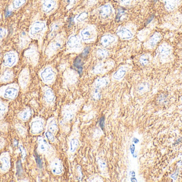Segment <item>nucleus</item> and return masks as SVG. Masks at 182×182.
<instances>
[{"instance_id": "1", "label": "nucleus", "mask_w": 182, "mask_h": 182, "mask_svg": "<svg viewBox=\"0 0 182 182\" xmlns=\"http://www.w3.org/2000/svg\"><path fill=\"white\" fill-rule=\"evenodd\" d=\"M47 31V25L45 21L37 20L34 21L30 26L28 35L30 38L41 42Z\"/></svg>"}, {"instance_id": "2", "label": "nucleus", "mask_w": 182, "mask_h": 182, "mask_svg": "<svg viewBox=\"0 0 182 182\" xmlns=\"http://www.w3.org/2000/svg\"><path fill=\"white\" fill-rule=\"evenodd\" d=\"M20 86L16 83H10L0 87V97L9 101L17 98L20 91Z\"/></svg>"}, {"instance_id": "3", "label": "nucleus", "mask_w": 182, "mask_h": 182, "mask_svg": "<svg viewBox=\"0 0 182 182\" xmlns=\"http://www.w3.org/2000/svg\"><path fill=\"white\" fill-rule=\"evenodd\" d=\"M65 43V38L62 34L57 35L48 44L45 50V54L49 57L53 56L60 50Z\"/></svg>"}, {"instance_id": "4", "label": "nucleus", "mask_w": 182, "mask_h": 182, "mask_svg": "<svg viewBox=\"0 0 182 182\" xmlns=\"http://www.w3.org/2000/svg\"><path fill=\"white\" fill-rule=\"evenodd\" d=\"M24 58L28 64L33 66L37 65L40 59V54L37 47L34 44L30 45L24 52Z\"/></svg>"}, {"instance_id": "5", "label": "nucleus", "mask_w": 182, "mask_h": 182, "mask_svg": "<svg viewBox=\"0 0 182 182\" xmlns=\"http://www.w3.org/2000/svg\"><path fill=\"white\" fill-rule=\"evenodd\" d=\"M39 76L43 82L47 85H50L55 82L56 74L52 67L46 66L40 71Z\"/></svg>"}, {"instance_id": "6", "label": "nucleus", "mask_w": 182, "mask_h": 182, "mask_svg": "<svg viewBox=\"0 0 182 182\" xmlns=\"http://www.w3.org/2000/svg\"><path fill=\"white\" fill-rule=\"evenodd\" d=\"M18 60V53L14 50L9 51L4 54L2 65L4 68L11 69L17 65Z\"/></svg>"}, {"instance_id": "7", "label": "nucleus", "mask_w": 182, "mask_h": 182, "mask_svg": "<svg viewBox=\"0 0 182 182\" xmlns=\"http://www.w3.org/2000/svg\"><path fill=\"white\" fill-rule=\"evenodd\" d=\"M96 28L93 25H88L84 28L80 32L82 40L85 43L94 42L96 38Z\"/></svg>"}, {"instance_id": "8", "label": "nucleus", "mask_w": 182, "mask_h": 182, "mask_svg": "<svg viewBox=\"0 0 182 182\" xmlns=\"http://www.w3.org/2000/svg\"><path fill=\"white\" fill-rule=\"evenodd\" d=\"M30 132L33 135L41 134L44 130L45 121L42 117H34L30 123Z\"/></svg>"}, {"instance_id": "9", "label": "nucleus", "mask_w": 182, "mask_h": 182, "mask_svg": "<svg viewBox=\"0 0 182 182\" xmlns=\"http://www.w3.org/2000/svg\"><path fill=\"white\" fill-rule=\"evenodd\" d=\"M67 50L70 52H80L83 49L81 40L78 36L73 35L69 37L67 43Z\"/></svg>"}, {"instance_id": "10", "label": "nucleus", "mask_w": 182, "mask_h": 182, "mask_svg": "<svg viewBox=\"0 0 182 182\" xmlns=\"http://www.w3.org/2000/svg\"><path fill=\"white\" fill-rule=\"evenodd\" d=\"M37 151L40 154L48 157L52 155L53 150L45 138L39 137L37 139Z\"/></svg>"}, {"instance_id": "11", "label": "nucleus", "mask_w": 182, "mask_h": 182, "mask_svg": "<svg viewBox=\"0 0 182 182\" xmlns=\"http://www.w3.org/2000/svg\"><path fill=\"white\" fill-rule=\"evenodd\" d=\"M30 71L27 67L21 70L18 76V84L22 91L27 90L30 82Z\"/></svg>"}, {"instance_id": "12", "label": "nucleus", "mask_w": 182, "mask_h": 182, "mask_svg": "<svg viewBox=\"0 0 182 182\" xmlns=\"http://www.w3.org/2000/svg\"><path fill=\"white\" fill-rule=\"evenodd\" d=\"M11 168V157L8 152H2L0 154V174H5Z\"/></svg>"}, {"instance_id": "13", "label": "nucleus", "mask_w": 182, "mask_h": 182, "mask_svg": "<svg viewBox=\"0 0 182 182\" xmlns=\"http://www.w3.org/2000/svg\"><path fill=\"white\" fill-rule=\"evenodd\" d=\"M109 79L107 77L98 78L94 82L93 84V96L95 99L100 98V90L109 84Z\"/></svg>"}, {"instance_id": "14", "label": "nucleus", "mask_w": 182, "mask_h": 182, "mask_svg": "<svg viewBox=\"0 0 182 182\" xmlns=\"http://www.w3.org/2000/svg\"><path fill=\"white\" fill-rule=\"evenodd\" d=\"M77 106L75 104L69 105L64 107L62 114L65 121L69 122L73 119L77 112Z\"/></svg>"}, {"instance_id": "15", "label": "nucleus", "mask_w": 182, "mask_h": 182, "mask_svg": "<svg viewBox=\"0 0 182 182\" xmlns=\"http://www.w3.org/2000/svg\"><path fill=\"white\" fill-rule=\"evenodd\" d=\"M58 6L57 0H42L41 9L43 13L46 15H50L53 13Z\"/></svg>"}, {"instance_id": "16", "label": "nucleus", "mask_w": 182, "mask_h": 182, "mask_svg": "<svg viewBox=\"0 0 182 182\" xmlns=\"http://www.w3.org/2000/svg\"><path fill=\"white\" fill-rule=\"evenodd\" d=\"M114 66L113 61H109L99 63L94 67L93 70L95 74H104L110 71Z\"/></svg>"}, {"instance_id": "17", "label": "nucleus", "mask_w": 182, "mask_h": 182, "mask_svg": "<svg viewBox=\"0 0 182 182\" xmlns=\"http://www.w3.org/2000/svg\"><path fill=\"white\" fill-rule=\"evenodd\" d=\"M97 13L101 18L103 19H108L113 14V8L111 6V4H105L98 9Z\"/></svg>"}, {"instance_id": "18", "label": "nucleus", "mask_w": 182, "mask_h": 182, "mask_svg": "<svg viewBox=\"0 0 182 182\" xmlns=\"http://www.w3.org/2000/svg\"><path fill=\"white\" fill-rule=\"evenodd\" d=\"M55 95L52 89L48 87L43 88V99L45 104L51 106L55 102Z\"/></svg>"}, {"instance_id": "19", "label": "nucleus", "mask_w": 182, "mask_h": 182, "mask_svg": "<svg viewBox=\"0 0 182 182\" xmlns=\"http://www.w3.org/2000/svg\"><path fill=\"white\" fill-rule=\"evenodd\" d=\"M14 79L13 71L11 69L4 68L2 73L0 76L1 84H10Z\"/></svg>"}, {"instance_id": "20", "label": "nucleus", "mask_w": 182, "mask_h": 182, "mask_svg": "<svg viewBox=\"0 0 182 182\" xmlns=\"http://www.w3.org/2000/svg\"><path fill=\"white\" fill-rule=\"evenodd\" d=\"M117 34L122 40H130L134 35L132 29L127 26L120 27L117 31Z\"/></svg>"}, {"instance_id": "21", "label": "nucleus", "mask_w": 182, "mask_h": 182, "mask_svg": "<svg viewBox=\"0 0 182 182\" xmlns=\"http://www.w3.org/2000/svg\"><path fill=\"white\" fill-rule=\"evenodd\" d=\"M50 169L55 175H60L63 172L62 162L58 159H53L50 162Z\"/></svg>"}, {"instance_id": "22", "label": "nucleus", "mask_w": 182, "mask_h": 182, "mask_svg": "<svg viewBox=\"0 0 182 182\" xmlns=\"http://www.w3.org/2000/svg\"><path fill=\"white\" fill-rule=\"evenodd\" d=\"M117 42V38L111 34H105L101 39V44L105 48L111 46Z\"/></svg>"}, {"instance_id": "23", "label": "nucleus", "mask_w": 182, "mask_h": 182, "mask_svg": "<svg viewBox=\"0 0 182 182\" xmlns=\"http://www.w3.org/2000/svg\"><path fill=\"white\" fill-rule=\"evenodd\" d=\"M33 114V111L29 107H26L20 111L17 114V118L21 122H26L30 119Z\"/></svg>"}, {"instance_id": "24", "label": "nucleus", "mask_w": 182, "mask_h": 182, "mask_svg": "<svg viewBox=\"0 0 182 182\" xmlns=\"http://www.w3.org/2000/svg\"><path fill=\"white\" fill-rule=\"evenodd\" d=\"M30 39L31 38H30L28 34L24 32H22L19 36V46L20 48L21 49L27 48L30 45Z\"/></svg>"}, {"instance_id": "25", "label": "nucleus", "mask_w": 182, "mask_h": 182, "mask_svg": "<svg viewBox=\"0 0 182 182\" xmlns=\"http://www.w3.org/2000/svg\"><path fill=\"white\" fill-rule=\"evenodd\" d=\"M64 78L67 83L72 84L76 83L78 80V75L75 71L72 69H68L65 72Z\"/></svg>"}, {"instance_id": "26", "label": "nucleus", "mask_w": 182, "mask_h": 182, "mask_svg": "<svg viewBox=\"0 0 182 182\" xmlns=\"http://www.w3.org/2000/svg\"><path fill=\"white\" fill-rule=\"evenodd\" d=\"M46 130L52 132L54 134L57 133L58 130V126L56 120L54 117H51L47 122L46 126Z\"/></svg>"}, {"instance_id": "27", "label": "nucleus", "mask_w": 182, "mask_h": 182, "mask_svg": "<svg viewBox=\"0 0 182 182\" xmlns=\"http://www.w3.org/2000/svg\"><path fill=\"white\" fill-rule=\"evenodd\" d=\"M15 130L17 132V134L19 137L22 138L25 137L27 133V129L23 124L21 123L16 124L15 125Z\"/></svg>"}, {"instance_id": "28", "label": "nucleus", "mask_w": 182, "mask_h": 182, "mask_svg": "<svg viewBox=\"0 0 182 182\" xmlns=\"http://www.w3.org/2000/svg\"><path fill=\"white\" fill-rule=\"evenodd\" d=\"M9 111V103L0 100V121L4 119Z\"/></svg>"}, {"instance_id": "29", "label": "nucleus", "mask_w": 182, "mask_h": 182, "mask_svg": "<svg viewBox=\"0 0 182 182\" xmlns=\"http://www.w3.org/2000/svg\"><path fill=\"white\" fill-rule=\"evenodd\" d=\"M62 26V23L61 21H56L52 24L50 26V32L48 34L49 38H52L57 33V32L59 31Z\"/></svg>"}, {"instance_id": "30", "label": "nucleus", "mask_w": 182, "mask_h": 182, "mask_svg": "<svg viewBox=\"0 0 182 182\" xmlns=\"http://www.w3.org/2000/svg\"><path fill=\"white\" fill-rule=\"evenodd\" d=\"M127 69L125 67H121L113 74V78L116 80L120 81L123 79L125 76Z\"/></svg>"}, {"instance_id": "31", "label": "nucleus", "mask_w": 182, "mask_h": 182, "mask_svg": "<svg viewBox=\"0 0 182 182\" xmlns=\"http://www.w3.org/2000/svg\"><path fill=\"white\" fill-rule=\"evenodd\" d=\"M161 39V35L158 33L154 34L148 41V46L150 48H154Z\"/></svg>"}, {"instance_id": "32", "label": "nucleus", "mask_w": 182, "mask_h": 182, "mask_svg": "<svg viewBox=\"0 0 182 182\" xmlns=\"http://www.w3.org/2000/svg\"><path fill=\"white\" fill-rule=\"evenodd\" d=\"M27 0H13L10 9L11 10H16L23 6L25 4Z\"/></svg>"}, {"instance_id": "33", "label": "nucleus", "mask_w": 182, "mask_h": 182, "mask_svg": "<svg viewBox=\"0 0 182 182\" xmlns=\"http://www.w3.org/2000/svg\"><path fill=\"white\" fill-rule=\"evenodd\" d=\"M80 145L79 140L77 138H73L70 140L69 144V150L71 153H74L77 150Z\"/></svg>"}, {"instance_id": "34", "label": "nucleus", "mask_w": 182, "mask_h": 182, "mask_svg": "<svg viewBox=\"0 0 182 182\" xmlns=\"http://www.w3.org/2000/svg\"><path fill=\"white\" fill-rule=\"evenodd\" d=\"M159 52L161 56L163 57H167L170 54V46L166 44H163L161 45L159 47Z\"/></svg>"}, {"instance_id": "35", "label": "nucleus", "mask_w": 182, "mask_h": 182, "mask_svg": "<svg viewBox=\"0 0 182 182\" xmlns=\"http://www.w3.org/2000/svg\"><path fill=\"white\" fill-rule=\"evenodd\" d=\"M166 8L168 10H173L176 6L177 0H163Z\"/></svg>"}, {"instance_id": "36", "label": "nucleus", "mask_w": 182, "mask_h": 182, "mask_svg": "<svg viewBox=\"0 0 182 182\" xmlns=\"http://www.w3.org/2000/svg\"><path fill=\"white\" fill-rule=\"evenodd\" d=\"M126 12L123 9H119L118 10L116 16V21L117 22L122 21L126 17Z\"/></svg>"}, {"instance_id": "37", "label": "nucleus", "mask_w": 182, "mask_h": 182, "mask_svg": "<svg viewBox=\"0 0 182 182\" xmlns=\"http://www.w3.org/2000/svg\"><path fill=\"white\" fill-rule=\"evenodd\" d=\"M87 16H88L87 13L86 12H83V13H80L79 15L76 16L75 18V20L77 23L83 22L87 18Z\"/></svg>"}, {"instance_id": "38", "label": "nucleus", "mask_w": 182, "mask_h": 182, "mask_svg": "<svg viewBox=\"0 0 182 182\" xmlns=\"http://www.w3.org/2000/svg\"><path fill=\"white\" fill-rule=\"evenodd\" d=\"M96 56L100 59H105L108 56V51L103 49H98L96 51Z\"/></svg>"}, {"instance_id": "39", "label": "nucleus", "mask_w": 182, "mask_h": 182, "mask_svg": "<svg viewBox=\"0 0 182 182\" xmlns=\"http://www.w3.org/2000/svg\"><path fill=\"white\" fill-rule=\"evenodd\" d=\"M55 134L52 133V132H50L49 130H46L45 132V136L46 137L48 140H49L51 142H55Z\"/></svg>"}, {"instance_id": "40", "label": "nucleus", "mask_w": 182, "mask_h": 182, "mask_svg": "<svg viewBox=\"0 0 182 182\" xmlns=\"http://www.w3.org/2000/svg\"><path fill=\"white\" fill-rule=\"evenodd\" d=\"M150 61V56L149 54H145L141 57L140 61L142 65L145 66L149 63Z\"/></svg>"}, {"instance_id": "41", "label": "nucleus", "mask_w": 182, "mask_h": 182, "mask_svg": "<svg viewBox=\"0 0 182 182\" xmlns=\"http://www.w3.org/2000/svg\"><path fill=\"white\" fill-rule=\"evenodd\" d=\"M8 31L5 28L0 27V40H3L8 35Z\"/></svg>"}, {"instance_id": "42", "label": "nucleus", "mask_w": 182, "mask_h": 182, "mask_svg": "<svg viewBox=\"0 0 182 182\" xmlns=\"http://www.w3.org/2000/svg\"><path fill=\"white\" fill-rule=\"evenodd\" d=\"M78 0H65V2L68 9L73 8L77 3Z\"/></svg>"}, {"instance_id": "43", "label": "nucleus", "mask_w": 182, "mask_h": 182, "mask_svg": "<svg viewBox=\"0 0 182 182\" xmlns=\"http://www.w3.org/2000/svg\"><path fill=\"white\" fill-rule=\"evenodd\" d=\"M122 6H128L132 3L133 0H115Z\"/></svg>"}, {"instance_id": "44", "label": "nucleus", "mask_w": 182, "mask_h": 182, "mask_svg": "<svg viewBox=\"0 0 182 182\" xmlns=\"http://www.w3.org/2000/svg\"><path fill=\"white\" fill-rule=\"evenodd\" d=\"M148 88V86L147 84H142L138 87V91L140 93H143L147 91Z\"/></svg>"}, {"instance_id": "45", "label": "nucleus", "mask_w": 182, "mask_h": 182, "mask_svg": "<svg viewBox=\"0 0 182 182\" xmlns=\"http://www.w3.org/2000/svg\"><path fill=\"white\" fill-rule=\"evenodd\" d=\"M6 144V140L3 137H0V150L4 148Z\"/></svg>"}, {"instance_id": "46", "label": "nucleus", "mask_w": 182, "mask_h": 182, "mask_svg": "<svg viewBox=\"0 0 182 182\" xmlns=\"http://www.w3.org/2000/svg\"><path fill=\"white\" fill-rule=\"evenodd\" d=\"M148 32L147 31H143L142 32L140 33V34H138V37L140 38V39L143 40L146 38V36L148 35Z\"/></svg>"}, {"instance_id": "47", "label": "nucleus", "mask_w": 182, "mask_h": 182, "mask_svg": "<svg viewBox=\"0 0 182 182\" xmlns=\"http://www.w3.org/2000/svg\"><path fill=\"white\" fill-rule=\"evenodd\" d=\"M81 60H80V59L79 58H77L76 59L75 61V65L76 67H77L78 69H80V70H82V66H81Z\"/></svg>"}, {"instance_id": "48", "label": "nucleus", "mask_w": 182, "mask_h": 182, "mask_svg": "<svg viewBox=\"0 0 182 182\" xmlns=\"http://www.w3.org/2000/svg\"><path fill=\"white\" fill-rule=\"evenodd\" d=\"M8 129V124L6 123H2L0 124V130L5 132Z\"/></svg>"}, {"instance_id": "49", "label": "nucleus", "mask_w": 182, "mask_h": 182, "mask_svg": "<svg viewBox=\"0 0 182 182\" xmlns=\"http://www.w3.org/2000/svg\"><path fill=\"white\" fill-rule=\"evenodd\" d=\"M99 166H100L101 169L105 170V169L106 168V163H105L104 161L100 160L99 162Z\"/></svg>"}, {"instance_id": "50", "label": "nucleus", "mask_w": 182, "mask_h": 182, "mask_svg": "<svg viewBox=\"0 0 182 182\" xmlns=\"http://www.w3.org/2000/svg\"><path fill=\"white\" fill-rule=\"evenodd\" d=\"M88 49L87 48V49H85V50H84V52H83V54H84V55H85V56H86V54H87V53H88Z\"/></svg>"}, {"instance_id": "51", "label": "nucleus", "mask_w": 182, "mask_h": 182, "mask_svg": "<svg viewBox=\"0 0 182 182\" xmlns=\"http://www.w3.org/2000/svg\"><path fill=\"white\" fill-rule=\"evenodd\" d=\"M1 18H2V16H1V14L0 13V20H1Z\"/></svg>"}]
</instances>
